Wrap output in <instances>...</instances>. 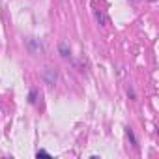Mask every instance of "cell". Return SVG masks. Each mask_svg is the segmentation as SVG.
Wrapping results in <instances>:
<instances>
[{
	"label": "cell",
	"instance_id": "6da1fadb",
	"mask_svg": "<svg viewBox=\"0 0 159 159\" xmlns=\"http://www.w3.org/2000/svg\"><path fill=\"white\" fill-rule=\"evenodd\" d=\"M26 47H28V51L32 54H43L45 52V49H43V45H41V41L38 38H28L26 39Z\"/></svg>",
	"mask_w": 159,
	"mask_h": 159
},
{
	"label": "cell",
	"instance_id": "7a4b0ae2",
	"mask_svg": "<svg viewBox=\"0 0 159 159\" xmlns=\"http://www.w3.org/2000/svg\"><path fill=\"white\" fill-rule=\"evenodd\" d=\"M43 81H45L49 86H54L56 81H58V73H56L52 67H47V69L43 71Z\"/></svg>",
	"mask_w": 159,
	"mask_h": 159
},
{
	"label": "cell",
	"instance_id": "3957f363",
	"mask_svg": "<svg viewBox=\"0 0 159 159\" xmlns=\"http://www.w3.org/2000/svg\"><path fill=\"white\" fill-rule=\"evenodd\" d=\"M58 49H60V54H62L64 58H67V56H69V49H67V45H66V43H62Z\"/></svg>",
	"mask_w": 159,
	"mask_h": 159
},
{
	"label": "cell",
	"instance_id": "277c9868",
	"mask_svg": "<svg viewBox=\"0 0 159 159\" xmlns=\"http://www.w3.org/2000/svg\"><path fill=\"white\" fill-rule=\"evenodd\" d=\"M125 133H127V137L131 139V144H133V146H137V139H135V135H133L131 127H127V129H125Z\"/></svg>",
	"mask_w": 159,
	"mask_h": 159
},
{
	"label": "cell",
	"instance_id": "5b68a950",
	"mask_svg": "<svg viewBox=\"0 0 159 159\" xmlns=\"http://www.w3.org/2000/svg\"><path fill=\"white\" fill-rule=\"evenodd\" d=\"M36 96H38V92H36V90H30V96H28V101H30V103H36Z\"/></svg>",
	"mask_w": 159,
	"mask_h": 159
},
{
	"label": "cell",
	"instance_id": "8992f818",
	"mask_svg": "<svg viewBox=\"0 0 159 159\" xmlns=\"http://www.w3.org/2000/svg\"><path fill=\"white\" fill-rule=\"evenodd\" d=\"M36 155H38V157H39V155H43V157H51V153H49V152H45V150H38V153H36Z\"/></svg>",
	"mask_w": 159,
	"mask_h": 159
}]
</instances>
